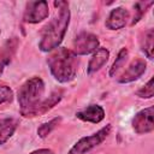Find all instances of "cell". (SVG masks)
<instances>
[{
	"instance_id": "cell-1",
	"label": "cell",
	"mask_w": 154,
	"mask_h": 154,
	"mask_svg": "<svg viewBox=\"0 0 154 154\" xmlns=\"http://www.w3.org/2000/svg\"><path fill=\"white\" fill-rule=\"evenodd\" d=\"M58 8L57 16L43 28L38 48L42 52H53L63 42L70 24V10L66 1H54Z\"/></svg>"
},
{
	"instance_id": "cell-2",
	"label": "cell",
	"mask_w": 154,
	"mask_h": 154,
	"mask_svg": "<svg viewBox=\"0 0 154 154\" xmlns=\"http://www.w3.org/2000/svg\"><path fill=\"white\" fill-rule=\"evenodd\" d=\"M49 71L55 81L59 83L71 82L78 71V57L65 47H58L47 58Z\"/></svg>"
},
{
	"instance_id": "cell-3",
	"label": "cell",
	"mask_w": 154,
	"mask_h": 154,
	"mask_svg": "<svg viewBox=\"0 0 154 154\" xmlns=\"http://www.w3.org/2000/svg\"><path fill=\"white\" fill-rule=\"evenodd\" d=\"M45 82L41 77H31L25 81L18 90L17 100L19 105V113L24 118H31L32 112L43 100Z\"/></svg>"
},
{
	"instance_id": "cell-4",
	"label": "cell",
	"mask_w": 154,
	"mask_h": 154,
	"mask_svg": "<svg viewBox=\"0 0 154 154\" xmlns=\"http://www.w3.org/2000/svg\"><path fill=\"white\" fill-rule=\"evenodd\" d=\"M112 131V125L107 124L103 128H101L100 130H97L96 132L89 135V136H84L82 138H79L67 152V154H87L88 152H90L91 149L99 147L111 134Z\"/></svg>"
},
{
	"instance_id": "cell-5",
	"label": "cell",
	"mask_w": 154,
	"mask_h": 154,
	"mask_svg": "<svg viewBox=\"0 0 154 154\" xmlns=\"http://www.w3.org/2000/svg\"><path fill=\"white\" fill-rule=\"evenodd\" d=\"M100 46V41L96 35L88 31H81L73 40V48L71 49L77 57L88 55L94 53Z\"/></svg>"
},
{
	"instance_id": "cell-6",
	"label": "cell",
	"mask_w": 154,
	"mask_h": 154,
	"mask_svg": "<svg viewBox=\"0 0 154 154\" xmlns=\"http://www.w3.org/2000/svg\"><path fill=\"white\" fill-rule=\"evenodd\" d=\"M49 14V7L48 2L45 0L40 1H29L26 2L23 19L25 23L29 24H37L42 20H45Z\"/></svg>"
},
{
	"instance_id": "cell-7",
	"label": "cell",
	"mask_w": 154,
	"mask_h": 154,
	"mask_svg": "<svg viewBox=\"0 0 154 154\" xmlns=\"http://www.w3.org/2000/svg\"><path fill=\"white\" fill-rule=\"evenodd\" d=\"M153 116H154V107L149 106L144 109L138 111L131 122L132 129L137 135H146L149 134L154 130V122H153Z\"/></svg>"
},
{
	"instance_id": "cell-8",
	"label": "cell",
	"mask_w": 154,
	"mask_h": 154,
	"mask_svg": "<svg viewBox=\"0 0 154 154\" xmlns=\"http://www.w3.org/2000/svg\"><path fill=\"white\" fill-rule=\"evenodd\" d=\"M147 70V64L144 60L142 59H136L134 60L129 66L128 69L120 75V77L118 78V83L120 84H128V83H131L136 79H138Z\"/></svg>"
},
{
	"instance_id": "cell-9",
	"label": "cell",
	"mask_w": 154,
	"mask_h": 154,
	"mask_svg": "<svg viewBox=\"0 0 154 154\" xmlns=\"http://www.w3.org/2000/svg\"><path fill=\"white\" fill-rule=\"evenodd\" d=\"M129 18H130L129 11L125 7L119 6V7L113 8L109 12V14H108V17L106 19L105 25L109 30H120V29H123L126 25Z\"/></svg>"
},
{
	"instance_id": "cell-10",
	"label": "cell",
	"mask_w": 154,
	"mask_h": 154,
	"mask_svg": "<svg viewBox=\"0 0 154 154\" xmlns=\"http://www.w3.org/2000/svg\"><path fill=\"white\" fill-rule=\"evenodd\" d=\"M76 117L82 122L99 124L105 119V109L100 105H89L83 109L76 112Z\"/></svg>"
},
{
	"instance_id": "cell-11",
	"label": "cell",
	"mask_w": 154,
	"mask_h": 154,
	"mask_svg": "<svg viewBox=\"0 0 154 154\" xmlns=\"http://www.w3.org/2000/svg\"><path fill=\"white\" fill-rule=\"evenodd\" d=\"M109 58V51L105 47H99L91 55L89 63H88V67H87V73L88 75H93L95 72H97L101 67H103V65L107 63Z\"/></svg>"
},
{
	"instance_id": "cell-12",
	"label": "cell",
	"mask_w": 154,
	"mask_h": 154,
	"mask_svg": "<svg viewBox=\"0 0 154 154\" xmlns=\"http://www.w3.org/2000/svg\"><path fill=\"white\" fill-rule=\"evenodd\" d=\"M61 99H63V93H61V90H54L49 96H47L46 99H43V100L40 102V105H38V106L35 108V111L32 112L31 118L37 117V116H42V114L47 113V112L51 111L54 106H57V105L60 102Z\"/></svg>"
},
{
	"instance_id": "cell-13",
	"label": "cell",
	"mask_w": 154,
	"mask_h": 154,
	"mask_svg": "<svg viewBox=\"0 0 154 154\" xmlns=\"http://www.w3.org/2000/svg\"><path fill=\"white\" fill-rule=\"evenodd\" d=\"M18 120L14 118H0V146L5 144L16 132Z\"/></svg>"
},
{
	"instance_id": "cell-14",
	"label": "cell",
	"mask_w": 154,
	"mask_h": 154,
	"mask_svg": "<svg viewBox=\"0 0 154 154\" xmlns=\"http://www.w3.org/2000/svg\"><path fill=\"white\" fill-rule=\"evenodd\" d=\"M16 47H17V40L16 37H13L12 40H8L5 43V46L0 49V76L2 75L5 67L11 63Z\"/></svg>"
},
{
	"instance_id": "cell-15",
	"label": "cell",
	"mask_w": 154,
	"mask_h": 154,
	"mask_svg": "<svg viewBox=\"0 0 154 154\" xmlns=\"http://www.w3.org/2000/svg\"><path fill=\"white\" fill-rule=\"evenodd\" d=\"M153 40H154V31L153 29H148L142 34V37L140 40V46H141V51L146 54V57L148 59H153Z\"/></svg>"
},
{
	"instance_id": "cell-16",
	"label": "cell",
	"mask_w": 154,
	"mask_h": 154,
	"mask_svg": "<svg viewBox=\"0 0 154 154\" xmlns=\"http://www.w3.org/2000/svg\"><path fill=\"white\" fill-rule=\"evenodd\" d=\"M128 57H129V52H128V49H126L125 47H123V48L118 52L117 58H116V60L113 61V64H112V66H111V69H109V72H108L109 77H116V75L119 72V70H120V69L124 66V64L126 63Z\"/></svg>"
},
{
	"instance_id": "cell-17",
	"label": "cell",
	"mask_w": 154,
	"mask_h": 154,
	"mask_svg": "<svg viewBox=\"0 0 154 154\" xmlns=\"http://www.w3.org/2000/svg\"><path fill=\"white\" fill-rule=\"evenodd\" d=\"M61 122V117H55L53 119H51L49 122H46L43 124H41L37 129V135L40 138H46L48 135H51V132L60 124Z\"/></svg>"
},
{
	"instance_id": "cell-18",
	"label": "cell",
	"mask_w": 154,
	"mask_h": 154,
	"mask_svg": "<svg viewBox=\"0 0 154 154\" xmlns=\"http://www.w3.org/2000/svg\"><path fill=\"white\" fill-rule=\"evenodd\" d=\"M152 5H153V1H148V2L138 1V2H136V5H135V16H134V19L131 22V25L136 24L143 17V14L147 12V8L149 6H152Z\"/></svg>"
},
{
	"instance_id": "cell-19",
	"label": "cell",
	"mask_w": 154,
	"mask_h": 154,
	"mask_svg": "<svg viewBox=\"0 0 154 154\" xmlns=\"http://www.w3.org/2000/svg\"><path fill=\"white\" fill-rule=\"evenodd\" d=\"M153 82L154 79L150 78L141 89H138L136 91V95L141 99H152L154 95V87H153Z\"/></svg>"
},
{
	"instance_id": "cell-20",
	"label": "cell",
	"mask_w": 154,
	"mask_h": 154,
	"mask_svg": "<svg viewBox=\"0 0 154 154\" xmlns=\"http://www.w3.org/2000/svg\"><path fill=\"white\" fill-rule=\"evenodd\" d=\"M13 99V91L7 85H0V105L11 102Z\"/></svg>"
},
{
	"instance_id": "cell-21",
	"label": "cell",
	"mask_w": 154,
	"mask_h": 154,
	"mask_svg": "<svg viewBox=\"0 0 154 154\" xmlns=\"http://www.w3.org/2000/svg\"><path fill=\"white\" fill-rule=\"evenodd\" d=\"M29 154H54V152L49 148H40V149H36V150H32Z\"/></svg>"
},
{
	"instance_id": "cell-22",
	"label": "cell",
	"mask_w": 154,
	"mask_h": 154,
	"mask_svg": "<svg viewBox=\"0 0 154 154\" xmlns=\"http://www.w3.org/2000/svg\"><path fill=\"white\" fill-rule=\"evenodd\" d=\"M0 32H1V30H0Z\"/></svg>"
}]
</instances>
